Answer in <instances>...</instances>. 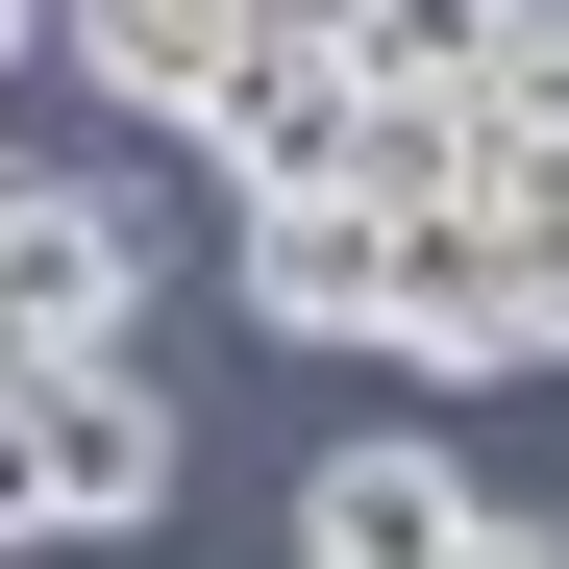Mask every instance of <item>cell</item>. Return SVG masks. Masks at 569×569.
Masks as SVG:
<instances>
[{
	"mask_svg": "<svg viewBox=\"0 0 569 569\" xmlns=\"http://www.w3.org/2000/svg\"><path fill=\"white\" fill-rule=\"evenodd\" d=\"M173 496V397H149V347H50V371H0V545H124Z\"/></svg>",
	"mask_w": 569,
	"mask_h": 569,
	"instance_id": "1",
	"label": "cell"
},
{
	"mask_svg": "<svg viewBox=\"0 0 569 569\" xmlns=\"http://www.w3.org/2000/svg\"><path fill=\"white\" fill-rule=\"evenodd\" d=\"M199 149L248 173V199H371V149H397V74H371L347 26H248V50H223V100H199Z\"/></svg>",
	"mask_w": 569,
	"mask_h": 569,
	"instance_id": "2",
	"label": "cell"
},
{
	"mask_svg": "<svg viewBox=\"0 0 569 569\" xmlns=\"http://www.w3.org/2000/svg\"><path fill=\"white\" fill-rule=\"evenodd\" d=\"M50 347H149V223L74 173H0V371H50Z\"/></svg>",
	"mask_w": 569,
	"mask_h": 569,
	"instance_id": "3",
	"label": "cell"
},
{
	"mask_svg": "<svg viewBox=\"0 0 569 569\" xmlns=\"http://www.w3.org/2000/svg\"><path fill=\"white\" fill-rule=\"evenodd\" d=\"M470 520H496V496H470L421 421H347V446L298 470V569H446Z\"/></svg>",
	"mask_w": 569,
	"mask_h": 569,
	"instance_id": "4",
	"label": "cell"
},
{
	"mask_svg": "<svg viewBox=\"0 0 569 569\" xmlns=\"http://www.w3.org/2000/svg\"><path fill=\"white\" fill-rule=\"evenodd\" d=\"M272 347H397V199H248Z\"/></svg>",
	"mask_w": 569,
	"mask_h": 569,
	"instance_id": "5",
	"label": "cell"
},
{
	"mask_svg": "<svg viewBox=\"0 0 569 569\" xmlns=\"http://www.w3.org/2000/svg\"><path fill=\"white\" fill-rule=\"evenodd\" d=\"M520 248L545 223H496V199H397V347L421 371H520Z\"/></svg>",
	"mask_w": 569,
	"mask_h": 569,
	"instance_id": "6",
	"label": "cell"
},
{
	"mask_svg": "<svg viewBox=\"0 0 569 569\" xmlns=\"http://www.w3.org/2000/svg\"><path fill=\"white\" fill-rule=\"evenodd\" d=\"M50 26H74V74H100V100H149L173 149H199L223 50H248V0H50Z\"/></svg>",
	"mask_w": 569,
	"mask_h": 569,
	"instance_id": "7",
	"label": "cell"
},
{
	"mask_svg": "<svg viewBox=\"0 0 569 569\" xmlns=\"http://www.w3.org/2000/svg\"><path fill=\"white\" fill-rule=\"evenodd\" d=\"M496 100H545V124H569V0H496Z\"/></svg>",
	"mask_w": 569,
	"mask_h": 569,
	"instance_id": "8",
	"label": "cell"
},
{
	"mask_svg": "<svg viewBox=\"0 0 569 569\" xmlns=\"http://www.w3.org/2000/svg\"><path fill=\"white\" fill-rule=\"evenodd\" d=\"M520 371H569V223L520 248Z\"/></svg>",
	"mask_w": 569,
	"mask_h": 569,
	"instance_id": "9",
	"label": "cell"
},
{
	"mask_svg": "<svg viewBox=\"0 0 569 569\" xmlns=\"http://www.w3.org/2000/svg\"><path fill=\"white\" fill-rule=\"evenodd\" d=\"M446 569H569V520H470V545H446Z\"/></svg>",
	"mask_w": 569,
	"mask_h": 569,
	"instance_id": "10",
	"label": "cell"
},
{
	"mask_svg": "<svg viewBox=\"0 0 569 569\" xmlns=\"http://www.w3.org/2000/svg\"><path fill=\"white\" fill-rule=\"evenodd\" d=\"M26 26H50V0H0V74H26Z\"/></svg>",
	"mask_w": 569,
	"mask_h": 569,
	"instance_id": "11",
	"label": "cell"
}]
</instances>
